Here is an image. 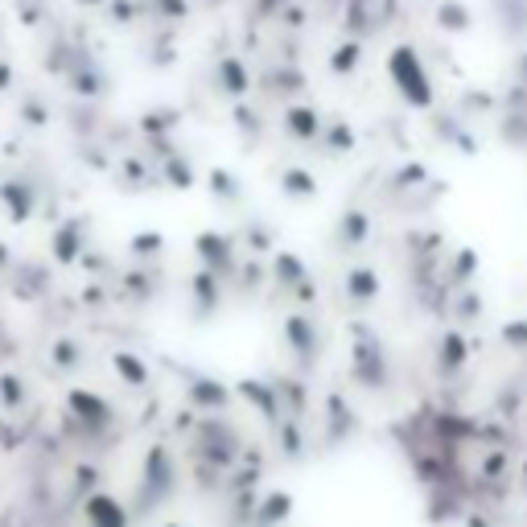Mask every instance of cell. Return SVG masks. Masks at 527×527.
I'll return each instance as SVG.
<instances>
[{
    "label": "cell",
    "instance_id": "1",
    "mask_svg": "<svg viewBox=\"0 0 527 527\" xmlns=\"http://www.w3.org/2000/svg\"><path fill=\"white\" fill-rule=\"evenodd\" d=\"M83 519H87V527H128V515H124V507L112 495L87 499L83 503Z\"/></svg>",
    "mask_w": 527,
    "mask_h": 527
}]
</instances>
